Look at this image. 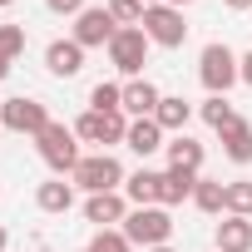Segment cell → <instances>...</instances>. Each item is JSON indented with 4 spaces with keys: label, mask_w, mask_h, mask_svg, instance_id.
Listing matches in <instances>:
<instances>
[{
    "label": "cell",
    "mask_w": 252,
    "mask_h": 252,
    "mask_svg": "<svg viewBox=\"0 0 252 252\" xmlns=\"http://www.w3.org/2000/svg\"><path fill=\"white\" fill-rule=\"evenodd\" d=\"M163 149H168V168H173V173H193V178H198V168H203V144H198V139L173 134Z\"/></svg>",
    "instance_id": "obj_11"
},
{
    "label": "cell",
    "mask_w": 252,
    "mask_h": 252,
    "mask_svg": "<svg viewBox=\"0 0 252 252\" xmlns=\"http://www.w3.org/2000/svg\"><path fill=\"white\" fill-rule=\"evenodd\" d=\"M193 203H198V213H222V183L218 178H198L193 183Z\"/></svg>",
    "instance_id": "obj_25"
},
{
    "label": "cell",
    "mask_w": 252,
    "mask_h": 252,
    "mask_svg": "<svg viewBox=\"0 0 252 252\" xmlns=\"http://www.w3.org/2000/svg\"><path fill=\"white\" fill-rule=\"evenodd\" d=\"M149 35H144V25H124L114 40H109V60H114V69L119 74H139L144 64H149Z\"/></svg>",
    "instance_id": "obj_5"
},
{
    "label": "cell",
    "mask_w": 252,
    "mask_h": 252,
    "mask_svg": "<svg viewBox=\"0 0 252 252\" xmlns=\"http://www.w3.org/2000/svg\"><path fill=\"white\" fill-rule=\"evenodd\" d=\"M149 252H173V247H168V242H163V247H149Z\"/></svg>",
    "instance_id": "obj_32"
},
{
    "label": "cell",
    "mask_w": 252,
    "mask_h": 252,
    "mask_svg": "<svg viewBox=\"0 0 252 252\" xmlns=\"http://www.w3.org/2000/svg\"><path fill=\"white\" fill-rule=\"evenodd\" d=\"M84 252H134V242L124 237V227H99V232L89 237Z\"/></svg>",
    "instance_id": "obj_23"
},
{
    "label": "cell",
    "mask_w": 252,
    "mask_h": 252,
    "mask_svg": "<svg viewBox=\"0 0 252 252\" xmlns=\"http://www.w3.org/2000/svg\"><path fill=\"white\" fill-rule=\"evenodd\" d=\"M198 74H203V84H208V94H227L242 74H237V55L227 50V45H208L203 50V60H198Z\"/></svg>",
    "instance_id": "obj_6"
},
{
    "label": "cell",
    "mask_w": 252,
    "mask_h": 252,
    "mask_svg": "<svg viewBox=\"0 0 252 252\" xmlns=\"http://www.w3.org/2000/svg\"><path fill=\"white\" fill-rule=\"evenodd\" d=\"M109 15H114L119 30L124 25H144V0H109Z\"/></svg>",
    "instance_id": "obj_27"
},
{
    "label": "cell",
    "mask_w": 252,
    "mask_h": 252,
    "mask_svg": "<svg viewBox=\"0 0 252 252\" xmlns=\"http://www.w3.org/2000/svg\"><path fill=\"white\" fill-rule=\"evenodd\" d=\"M5 5H15V0H0V10H5Z\"/></svg>",
    "instance_id": "obj_35"
},
{
    "label": "cell",
    "mask_w": 252,
    "mask_h": 252,
    "mask_svg": "<svg viewBox=\"0 0 252 252\" xmlns=\"http://www.w3.org/2000/svg\"><path fill=\"white\" fill-rule=\"evenodd\" d=\"M50 124V109L40 104V99H25V94H15V99H5L0 104V129H10V134H40Z\"/></svg>",
    "instance_id": "obj_7"
},
{
    "label": "cell",
    "mask_w": 252,
    "mask_h": 252,
    "mask_svg": "<svg viewBox=\"0 0 252 252\" xmlns=\"http://www.w3.org/2000/svg\"><path fill=\"white\" fill-rule=\"evenodd\" d=\"M158 99H163V94H158L149 79H129V84H124V114H134V119H154Z\"/></svg>",
    "instance_id": "obj_14"
},
{
    "label": "cell",
    "mask_w": 252,
    "mask_h": 252,
    "mask_svg": "<svg viewBox=\"0 0 252 252\" xmlns=\"http://www.w3.org/2000/svg\"><path fill=\"white\" fill-rule=\"evenodd\" d=\"M25 55V30L20 25H0V79L10 74V64Z\"/></svg>",
    "instance_id": "obj_22"
},
{
    "label": "cell",
    "mask_w": 252,
    "mask_h": 252,
    "mask_svg": "<svg viewBox=\"0 0 252 252\" xmlns=\"http://www.w3.org/2000/svg\"><path fill=\"white\" fill-rule=\"evenodd\" d=\"M227 10H252V0H222Z\"/></svg>",
    "instance_id": "obj_30"
},
{
    "label": "cell",
    "mask_w": 252,
    "mask_h": 252,
    "mask_svg": "<svg viewBox=\"0 0 252 252\" xmlns=\"http://www.w3.org/2000/svg\"><path fill=\"white\" fill-rule=\"evenodd\" d=\"M69 178H74V188H84V193H119V183H129V178H124V163H119L114 154H89V158H79V168H74Z\"/></svg>",
    "instance_id": "obj_2"
},
{
    "label": "cell",
    "mask_w": 252,
    "mask_h": 252,
    "mask_svg": "<svg viewBox=\"0 0 252 252\" xmlns=\"http://www.w3.org/2000/svg\"><path fill=\"white\" fill-rule=\"evenodd\" d=\"M158 183H163V173L139 168L129 183H124V193H129V203H134V208H158Z\"/></svg>",
    "instance_id": "obj_18"
},
{
    "label": "cell",
    "mask_w": 252,
    "mask_h": 252,
    "mask_svg": "<svg viewBox=\"0 0 252 252\" xmlns=\"http://www.w3.org/2000/svg\"><path fill=\"white\" fill-rule=\"evenodd\" d=\"M74 134H79L84 144H99V149L109 154V144H124V139H129V119H124V109H109V114L89 109V114L74 119Z\"/></svg>",
    "instance_id": "obj_3"
},
{
    "label": "cell",
    "mask_w": 252,
    "mask_h": 252,
    "mask_svg": "<svg viewBox=\"0 0 252 252\" xmlns=\"http://www.w3.org/2000/svg\"><path fill=\"white\" fill-rule=\"evenodd\" d=\"M35 203H40L45 213H69V208H74V183H64V178H50V183H40Z\"/></svg>",
    "instance_id": "obj_19"
},
{
    "label": "cell",
    "mask_w": 252,
    "mask_h": 252,
    "mask_svg": "<svg viewBox=\"0 0 252 252\" xmlns=\"http://www.w3.org/2000/svg\"><path fill=\"white\" fill-rule=\"evenodd\" d=\"M84 218H89V222H99V227H114V222L129 218V203H124V193H89Z\"/></svg>",
    "instance_id": "obj_10"
},
{
    "label": "cell",
    "mask_w": 252,
    "mask_h": 252,
    "mask_svg": "<svg viewBox=\"0 0 252 252\" xmlns=\"http://www.w3.org/2000/svg\"><path fill=\"white\" fill-rule=\"evenodd\" d=\"M154 119H158V129H163V134H183V124L193 119V104L178 99V94H163L158 109H154Z\"/></svg>",
    "instance_id": "obj_17"
},
{
    "label": "cell",
    "mask_w": 252,
    "mask_h": 252,
    "mask_svg": "<svg viewBox=\"0 0 252 252\" xmlns=\"http://www.w3.org/2000/svg\"><path fill=\"white\" fill-rule=\"evenodd\" d=\"M144 35H149L154 45H163V50H178V45L188 40L183 10H173V5H149V10H144Z\"/></svg>",
    "instance_id": "obj_8"
},
{
    "label": "cell",
    "mask_w": 252,
    "mask_h": 252,
    "mask_svg": "<svg viewBox=\"0 0 252 252\" xmlns=\"http://www.w3.org/2000/svg\"><path fill=\"white\" fill-rule=\"evenodd\" d=\"M124 144H129L139 158L158 154V149H163V129H158V119H134V124H129V139H124Z\"/></svg>",
    "instance_id": "obj_16"
},
{
    "label": "cell",
    "mask_w": 252,
    "mask_h": 252,
    "mask_svg": "<svg viewBox=\"0 0 252 252\" xmlns=\"http://www.w3.org/2000/svg\"><path fill=\"white\" fill-rule=\"evenodd\" d=\"M89 109H99V114H109V109H124V84H109V79H99V84L89 89Z\"/></svg>",
    "instance_id": "obj_24"
},
{
    "label": "cell",
    "mask_w": 252,
    "mask_h": 252,
    "mask_svg": "<svg viewBox=\"0 0 252 252\" xmlns=\"http://www.w3.org/2000/svg\"><path fill=\"white\" fill-rule=\"evenodd\" d=\"M203 119H208V129H227L237 114H232L227 94H208V99H203Z\"/></svg>",
    "instance_id": "obj_26"
},
{
    "label": "cell",
    "mask_w": 252,
    "mask_h": 252,
    "mask_svg": "<svg viewBox=\"0 0 252 252\" xmlns=\"http://www.w3.org/2000/svg\"><path fill=\"white\" fill-rule=\"evenodd\" d=\"M74 139H79V134H74V129H64V124H55V119L35 134V149H40V158L55 168V178H64V173H74V168H79V158H84V154H79V144H74Z\"/></svg>",
    "instance_id": "obj_1"
},
{
    "label": "cell",
    "mask_w": 252,
    "mask_h": 252,
    "mask_svg": "<svg viewBox=\"0 0 252 252\" xmlns=\"http://www.w3.org/2000/svg\"><path fill=\"white\" fill-rule=\"evenodd\" d=\"M149 5H163V0H144V10H149Z\"/></svg>",
    "instance_id": "obj_34"
},
{
    "label": "cell",
    "mask_w": 252,
    "mask_h": 252,
    "mask_svg": "<svg viewBox=\"0 0 252 252\" xmlns=\"http://www.w3.org/2000/svg\"><path fill=\"white\" fill-rule=\"evenodd\" d=\"M218 139H222V154L232 163H252V124L247 119H232L227 129H218Z\"/></svg>",
    "instance_id": "obj_15"
},
{
    "label": "cell",
    "mask_w": 252,
    "mask_h": 252,
    "mask_svg": "<svg viewBox=\"0 0 252 252\" xmlns=\"http://www.w3.org/2000/svg\"><path fill=\"white\" fill-rule=\"evenodd\" d=\"M168 232H173V218H168V208H134L129 218H124V237H129L134 247H163L168 242Z\"/></svg>",
    "instance_id": "obj_4"
},
{
    "label": "cell",
    "mask_w": 252,
    "mask_h": 252,
    "mask_svg": "<svg viewBox=\"0 0 252 252\" xmlns=\"http://www.w3.org/2000/svg\"><path fill=\"white\" fill-rule=\"evenodd\" d=\"M163 5H173V10H183V5H188V0H163Z\"/></svg>",
    "instance_id": "obj_31"
},
{
    "label": "cell",
    "mask_w": 252,
    "mask_h": 252,
    "mask_svg": "<svg viewBox=\"0 0 252 252\" xmlns=\"http://www.w3.org/2000/svg\"><path fill=\"white\" fill-rule=\"evenodd\" d=\"M237 74H242V84H252V50L237 60Z\"/></svg>",
    "instance_id": "obj_29"
},
{
    "label": "cell",
    "mask_w": 252,
    "mask_h": 252,
    "mask_svg": "<svg viewBox=\"0 0 252 252\" xmlns=\"http://www.w3.org/2000/svg\"><path fill=\"white\" fill-rule=\"evenodd\" d=\"M119 35V25H114V15H109V5H89L84 15H74V45H84V50H99V45H109Z\"/></svg>",
    "instance_id": "obj_9"
},
{
    "label": "cell",
    "mask_w": 252,
    "mask_h": 252,
    "mask_svg": "<svg viewBox=\"0 0 252 252\" xmlns=\"http://www.w3.org/2000/svg\"><path fill=\"white\" fill-rule=\"evenodd\" d=\"M0 252H5V227H0Z\"/></svg>",
    "instance_id": "obj_33"
},
{
    "label": "cell",
    "mask_w": 252,
    "mask_h": 252,
    "mask_svg": "<svg viewBox=\"0 0 252 252\" xmlns=\"http://www.w3.org/2000/svg\"><path fill=\"white\" fill-rule=\"evenodd\" d=\"M193 183H198L193 173H173V168H168L163 183H158V208H178L183 198H193Z\"/></svg>",
    "instance_id": "obj_20"
},
{
    "label": "cell",
    "mask_w": 252,
    "mask_h": 252,
    "mask_svg": "<svg viewBox=\"0 0 252 252\" xmlns=\"http://www.w3.org/2000/svg\"><path fill=\"white\" fill-rule=\"evenodd\" d=\"M222 213L252 218V178H232V183H222Z\"/></svg>",
    "instance_id": "obj_21"
},
{
    "label": "cell",
    "mask_w": 252,
    "mask_h": 252,
    "mask_svg": "<svg viewBox=\"0 0 252 252\" xmlns=\"http://www.w3.org/2000/svg\"><path fill=\"white\" fill-rule=\"evenodd\" d=\"M218 252H252V218L227 213L218 222Z\"/></svg>",
    "instance_id": "obj_13"
},
{
    "label": "cell",
    "mask_w": 252,
    "mask_h": 252,
    "mask_svg": "<svg viewBox=\"0 0 252 252\" xmlns=\"http://www.w3.org/2000/svg\"><path fill=\"white\" fill-rule=\"evenodd\" d=\"M45 64H50V74L69 79V74L84 69V45H74V40H55V45L45 50Z\"/></svg>",
    "instance_id": "obj_12"
},
{
    "label": "cell",
    "mask_w": 252,
    "mask_h": 252,
    "mask_svg": "<svg viewBox=\"0 0 252 252\" xmlns=\"http://www.w3.org/2000/svg\"><path fill=\"white\" fill-rule=\"evenodd\" d=\"M45 10L50 15H84L89 5H84V0H45Z\"/></svg>",
    "instance_id": "obj_28"
}]
</instances>
